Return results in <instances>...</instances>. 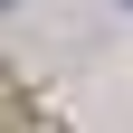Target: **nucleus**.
<instances>
[{"instance_id": "obj_1", "label": "nucleus", "mask_w": 133, "mask_h": 133, "mask_svg": "<svg viewBox=\"0 0 133 133\" xmlns=\"http://www.w3.org/2000/svg\"><path fill=\"white\" fill-rule=\"evenodd\" d=\"M124 10H133V0H124Z\"/></svg>"}]
</instances>
